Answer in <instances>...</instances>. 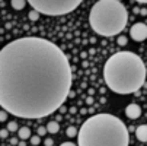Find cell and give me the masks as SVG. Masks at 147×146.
<instances>
[{
	"instance_id": "277c9868",
	"label": "cell",
	"mask_w": 147,
	"mask_h": 146,
	"mask_svg": "<svg viewBox=\"0 0 147 146\" xmlns=\"http://www.w3.org/2000/svg\"><path fill=\"white\" fill-rule=\"evenodd\" d=\"M128 22V12L118 0H99L89 13L92 29L102 37L118 35Z\"/></svg>"
},
{
	"instance_id": "cb8c5ba5",
	"label": "cell",
	"mask_w": 147,
	"mask_h": 146,
	"mask_svg": "<svg viewBox=\"0 0 147 146\" xmlns=\"http://www.w3.org/2000/svg\"><path fill=\"white\" fill-rule=\"evenodd\" d=\"M76 111H77V110H76L74 107H71V108H70V113H76Z\"/></svg>"
},
{
	"instance_id": "ffe728a7",
	"label": "cell",
	"mask_w": 147,
	"mask_h": 146,
	"mask_svg": "<svg viewBox=\"0 0 147 146\" xmlns=\"http://www.w3.org/2000/svg\"><path fill=\"white\" fill-rule=\"evenodd\" d=\"M53 143H54V142H53V139H50V137H47V139L44 140V145H45V146H53Z\"/></svg>"
},
{
	"instance_id": "30bf717a",
	"label": "cell",
	"mask_w": 147,
	"mask_h": 146,
	"mask_svg": "<svg viewBox=\"0 0 147 146\" xmlns=\"http://www.w3.org/2000/svg\"><path fill=\"white\" fill-rule=\"evenodd\" d=\"M58 130H60V126H58L57 121H50V123L47 124V132H48V133L54 134V133H57Z\"/></svg>"
},
{
	"instance_id": "e0dca14e",
	"label": "cell",
	"mask_w": 147,
	"mask_h": 146,
	"mask_svg": "<svg viewBox=\"0 0 147 146\" xmlns=\"http://www.w3.org/2000/svg\"><path fill=\"white\" fill-rule=\"evenodd\" d=\"M36 133H38L39 137H41V136H44V134H47V127H38Z\"/></svg>"
},
{
	"instance_id": "603a6c76",
	"label": "cell",
	"mask_w": 147,
	"mask_h": 146,
	"mask_svg": "<svg viewBox=\"0 0 147 146\" xmlns=\"http://www.w3.org/2000/svg\"><path fill=\"white\" fill-rule=\"evenodd\" d=\"M60 110H61V113H64V111H67V108H66V107H64V105H63V107H61V108H60Z\"/></svg>"
},
{
	"instance_id": "7c38bea8",
	"label": "cell",
	"mask_w": 147,
	"mask_h": 146,
	"mask_svg": "<svg viewBox=\"0 0 147 146\" xmlns=\"http://www.w3.org/2000/svg\"><path fill=\"white\" fill-rule=\"evenodd\" d=\"M77 133H79V130H77L74 126H70V127L66 130V134H67L69 137H74V136H77Z\"/></svg>"
},
{
	"instance_id": "2e32d148",
	"label": "cell",
	"mask_w": 147,
	"mask_h": 146,
	"mask_svg": "<svg viewBox=\"0 0 147 146\" xmlns=\"http://www.w3.org/2000/svg\"><path fill=\"white\" fill-rule=\"evenodd\" d=\"M117 43H118V45H127V38L125 37H118Z\"/></svg>"
},
{
	"instance_id": "6da1fadb",
	"label": "cell",
	"mask_w": 147,
	"mask_h": 146,
	"mask_svg": "<svg viewBox=\"0 0 147 146\" xmlns=\"http://www.w3.org/2000/svg\"><path fill=\"white\" fill-rule=\"evenodd\" d=\"M71 66L58 45L22 37L0 50V107L19 118L38 120L64 105L71 91Z\"/></svg>"
},
{
	"instance_id": "52a82bcc",
	"label": "cell",
	"mask_w": 147,
	"mask_h": 146,
	"mask_svg": "<svg viewBox=\"0 0 147 146\" xmlns=\"http://www.w3.org/2000/svg\"><path fill=\"white\" fill-rule=\"evenodd\" d=\"M125 115L131 120L138 118L141 115V107L137 105V104H130V105H127V108H125Z\"/></svg>"
},
{
	"instance_id": "8992f818",
	"label": "cell",
	"mask_w": 147,
	"mask_h": 146,
	"mask_svg": "<svg viewBox=\"0 0 147 146\" xmlns=\"http://www.w3.org/2000/svg\"><path fill=\"white\" fill-rule=\"evenodd\" d=\"M130 35L134 41H144L147 38V25L143 24V22H137L131 26L130 29Z\"/></svg>"
},
{
	"instance_id": "d4e9b609",
	"label": "cell",
	"mask_w": 147,
	"mask_h": 146,
	"mask_svg": "<svg viewBox=\"0 0 147 146\" xmlns=\"http://www.w3.org/2000/svg\"><path fill=\"white\" fill-rule=\"evenodd\" d=\"M19 146H25V143H24V142H20V143H19Z\"/></svg>"
},
{
	"instance_id": "d6986e66",
	"label": "cell",
	"mask_w": 147,
	"mask_h": 146,
	"mask_svg": "<svg viewBox=\"0 0 147 146\" xmlns=\"http://www.w3.org/2000/svg\"><path fill=\"white\" fill-rule=\"evenodd\" d=\"M6 118H7V113L5 110H2V111H0V121H5Z\"/></svg>"
},
{
	"instance_id": "44dd1931",
	"label": "cell",
	"mask_w": 147,
	"mask_h": 146,
	"mask_svg": "<svg viewBox=\"0 0 147 146\" xmlns=\"http://www.w3.org/2000/svg\"><path fill=\"white\" fill-rule=\"evenodd\" d=\"M60 146H77V145H74V143H71V142H64V143H61Z\"/></svg>"
},
{
	"instance_id": "9c48e42d",
	"label": "cell",
	"mask_w": 147,
	"mask_h": 146,
	"mask_svg": "<svg viewBox=\"0 0 147 146\" xmlns=\"http://www.w3.org/2000/svg\"><path fill=\"white\" fill-rule=\"evenodd\" d=\"M18 136L20 140H26V139H31V129L29 127H20L18 130Z\"/></svg>"
},
{
	"instance_id": "5bb4252c",
	"label": "cell",
	"mask_w": 147,
	"mask_h": 146,
	"mask_svg": "<svg viewBox=\"0 0 147 146\" xmlns=\"http://www.w3.org/2000/svg\"><path fill=\"white\" fill-rule=\"evenodd\" d=\"M28 16H29V19L32 20V22H35V20H38V18H39V13L36 10H31Z\"/></svg>"
},
{
	"instance_id": "7402d4cb",
	"label": "cell",
	"mask_w": 147,
	"mask_h": 146,
	"mask_svg": "<svg viewBox=\"0 0 147 146\" xmlns=\"http://www.w3.org/2000/svg\"><path fill=\"white\" fill-rule=\"evenodd\" d=\"M73 96H74V92L70 91V92H69V98H73Z\"/></svg>"
},
{
	"instance_id": "9a60e30c",
	"label": "cell",
	"mask_w": 147,
	"mask_h": 146,
	"mask_svg": "<svg viewBox=\"0 0 147 146\" xmlns=\"http://www.w3.org/2000/svg\"><path fill=\"white\" fill-rule=\"evenodd\" d=\"M39 142H41V137H39L38 134L31 136V145H32V146H38V145H39Z\"/></svg>"
},
{
	"instance_id": "ac0fdd59",
	"label": "cell",
	"mask_w": 147,
	"mask_h": 146,
	"mask_svg": "<svg viewBox=\"0 0 147 146\" xmlns=\"http://www.w3.org/2000/svg\"><path fill=\"white\" fill-rule=\"evenodd\" d=\"M7 136H9V130H7V129L0 130V137H2V139H6Z\"/></svg>"
},
{
	"instance_id": "3957f363",
	"label": "cell",
	"mask_w": 147,
	"mask_h": 146,
	"mask_svg": "<svg viewBox=\"0 0 147 146\" xmlns=\"http://www.w3.org/2000/svg\"><path fill=\"white\" fill-rule=\"evenodd\" d=\"M128 142L127 126L112 114L89 117L77 133V146H128Z\"/></svg>"
},
{
	"instance_id": "ba28073f",
	"label": "cell",
	"mask_w": 147,
	"mask_h": 146,
	"mask_svg": "<svg viewBox=\"0 0 147 146\" xmlns=\"http://www.w3.org/2000/svg\"><path fill=\"white\" fill-rule=\"evenodd\" d=\"M136 136L140 142H147V124H141V126L137 127L136 130Z\"/></svg>"
},
{
	"instance_id": "4fadbf2b",
	"label": "cell",
	"mask_w": 147,
	"mask_h": 146,
	"mask_svg": "<svg viewBox=\"0 0 147 146\" xmlns=\"http://www.w3.org/2000/svg\"><path fill=\"white\" fill-rule=\"evenodd\" d=\"M7 130H9V132H16V130H18V123H16V121L7 123Z\"/></svg>"
},
{
	"instance_id": "7a4b0ae2",
	"label": "cell",
	"mask_w": 147,
	"mask_h": 146,
	"mask_svg": "<svg viewBox=\"0 0 147 146\" xmlns=\"http://www.w3.org/2000/svg\"><path fill=\"white\" fill-rule=\"evenodd\" d=\"M147 69L140 56L131 51H119L111 56L103 66L107 86L121 95L137 92L146 82Z\"/></svg>"
},
{
	"instance_id": "5b68a950",
	"label": "cell",
	"mask_w": 147,
	"mask_h": 146,
	"mask_svg": "<svg viewBox=\"0 0 147 146\" xmlns=\"http://www.w3.org/2000/svg\"><path fill=\"white\" fill-rule=\"evenodd\" d=\"M29 5L38 13L47 16H61L73 12L82 5L80 0H31Z\"/></svg>"
},
{
	"instance_id": "8fae6325",
	"label": "cell",
	"mask_w": 147,
	"mask_h": 146,
	"mask_svg": "<svg viewBox=\"0 0 147 146\" xmlns=\"http://www.w3.org/2000/svg\"><path fill=\"white\" fill-rule=\"evenodd\" d=\"M10 5H12V7L15 10H22L26 6V2H25V0H12Z\"/></svg>"
}]
</instances>
